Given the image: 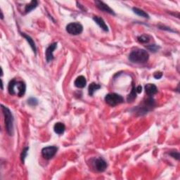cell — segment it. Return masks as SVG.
Wrapping results in <instances>:
<instances>
[{"label":"cell","instance_id":"cell-7","mask_svg":"<svg viewBox=\"0 0 180 180\" xmlns=\"http://www.w3.org/2000/svg\"><path fill=\"white\" fill-rule=\"evenodd\" d=\"M66 31L72 35H78L83 31V26L78 22L71 23L67 25Z\"/></svg>","mask_w":180,"mask_h":180},{"label":"cell","instance_id":"cell-16","mask_svg":"<svg viewBox=\"0 0 180 180\" xmlns=\"http://www.w3.org/2000/svg\"><path fill=\"white\" fill-rule=\"evenodd\" d=\"M37 5H38V2L36 0H33V1L30 2L28 4H27L25 7V13H30V11L35 9Z\"/></svg>","mask_w":180,"mask_h":180},{"label":"cell","instance_id":"cell-10","mask_svg":"<svg viewBox=\"0 0 180 180\" xmlns=\"http://www.w3.org/2000/svg\"><path fill=\"white\" fill-rule=\"evenodd\" d=\"M57 47V43L53 42L48 46L46 50V60L47 63H50L53 59V53Z\"/></svg>","mask_w":180,"mask_h":180},{"label":"cell","instance_id":"cell-6","mask_svg":"<svg viewBox=\"0 0 180 180\" xmlns=\"http://www.w3.org/2000/svg\"><path fill=\"white\" fill-rule=\"evenodd\" d=\"M91 165L93 169L97 172H104L107 167V163L102 158H93L91 160Z\"/></svg>","mask_w":180,"mask_h":180},{"label":"cell","instance_id":"cell-25","mask_svg":"<svg viewBox=\"0 0 180 180\" xmlns=\"http://www.w3.org/2000/svg\"><path fill=\"white\" fill-rule=\"evenodd\" d=\"M153 76H154V78H155L156 79H160L161 78H162V76H163V73L161 72H160V71H158V72H156L155 73H154V75H153Z\"/></svg>","mask_w":180,"mask_h":180},{"label":"cell","instance_id":"cell-19","mask_svg":"<svg viewBox=\"0 0 180 180\" xmlns=\"http://www.w3.org/2000/svg\"><path fill=\"white\" fill-rule=\"evenodd\" d=\"M132 10L135 13H136V14H137L138 16H141V17L149 18V16L148 13H147L146 12H145V11L142 10V9H138L137 7H134L132 9Z\"/></svg>","mask_w":180,"mask_h":180},{"label":"cell","instance_id":"cell-12","mask_svg":"<svg viewBox=\"0 0 180 180\" xmlns=\"http://www.w3.org/2000/svg\"><path fill=\"white\" fill-rule=\"evenodd\" d=\"M145 92H146L147 95L151 97V96L156 94L158 92V88L153 84H147L145 85Z\"/></svg>","mask_w":180,"mask_h":180},{"label":"cell","instance_id":"cell-15","mask_svg":"<svg viewBox=\"0 0 180 180\" xmlns=\"http://www.w3.org/2000/svg\"><path fill=\"white\" fill-rule=\"evenodd\" d=\"M65 125L62 123H56L54 126H53V130H54L55 133H57V134H64L65 132Z\"/></svg>","mask_w":180,"mask_h":180},{"label":"cell","instance_id":"cell-5","mask_svg":"<svg viewBox=\"0 0 180 180\" xmlns=\"http://www.w3.org/2000/svg\"><path fill=\"white\" fill-rule=\"evenodd\" d=\"M105 101L111 106H116L117 105L122 104L124 99L122 96L116 94V93H111L108 94L105 97Z\"/></svg>","mask_w":180,"mask_h":180},{"label":"cell","instance_id":"cell-27","mask_svg":"<svg viewBox=\"0 0 180 180\" xmlns=\"http://www.w3.org/2000/svg\"><path fill=\"white\" fill-rule=\"evenodd\" d=\"M2 90H3V81L2 79Z\"/></svg>","mask_w":180,"mask_h":180},{"label":"cell","instance_id":"cell-22","mask_svg":"<svg viewBox=\"0 0 180 180\" xmlns=\"http://www.w3.org/2000/svg\"><path fill=\"white\" fill-rule=\"evenodd\" d=\"M146 47L148 49L149 51H151V52H157V51L160 50V47L158 45H156V44H151V45L146 46Z\"/></svg>","mask_w":180,"mask_h":180},{"label":"cell","instance_id":"cell-21","mask_svg":"<svg viewBox=\"0 0 180 180\" xmlns=\"http://www.w3.org/2000/svg\"><path fill=\"white\" fill-rule=\"evenodd\" d=\"M137 39L141 43H148L150 41V37L149 35H141L137 37Z\"/></svg>","mask_w":180,"mask_h":180},{"label":"cell","instance_id":"cell-8","mask_svg":"<svg viewBox=\"0 0 180 180\" xmlns=\"http://www.w3.org/2000/svg\"><path fill=\"white\" fill-rule=\"evenodd\" d=\"M58 151V148L57 146H51L44 147L42 150V155L43 158H45L46 160H50L52 158L53 156L56 155L57 152Z\"/></svg>","mask_w":180,"mask_h":180},{"label":"cell","instance_id":"cell-24","mask_svg":"<svg viewBox=\"0 0 180 180\" xmlns=\"http://www.w3.org/2000/svg\"><path fill=\"white\" fill-rule=\"evenodd\" d=\"M169 154H170V156H171L172 158H175L176 160H179V152L172 151V152H170Z\"/></svg>","mask_w":180,"mask_h":180},{"label":"cell","instance_id":"cell-1","mask_svg":"<svg viewBox=\"0 0 180 180\" xmlns=\"http://www.w3.org/2000/svg\"><path fill=\"white\" fill-rule=\"evenodd\" d=\"M8 90L11 95H17L21 97L25 94L26 85L23 81H16V79H12L9 84Z\"/></svg>","mask_w":180,"mask_h":180},{"label":"cell","instance_id":"cell-23","mask_svg":"<svg viewBox=\"0 0 180 180\" xmlns=\"http://www.w3.org/2000/svg\"><path fill=\"white\" fill-rule=\"evenodd\" d=\"M28 104L31 106H35L38 104V101H37V99H35V98L32 97L28 100Z\"/></svg>","mask_w":180,"mask_h":180},{"label":"cell","instance_id":"cell-2","mask_svg":"<svg viewBox=\"0 0 180 180\" xmlns=\"http://www.w3.org/2000/svg\"><path fill=\"white\" fill-rule=\"evenodd\" d=\"M149 58L148 51L141 49L133 50L129 55V60L134 64H144L148 61Z\"/></svg>","mask_w":180,"mask_h":180},{"label":"cell","instance_id":"cell-13","mask_svg":"<svg viewBox=\"0 0 180 180\" xmlns=\"http://www.w3.org/2000/svg\"><path fill=\"white\" fill-rule=\"evenodd\" d=\"M75 86L78 88H84L86 86V80L85 77L83 75H80L75 80Z\"/></svg>","mask_w":180,"mask_h":180},{"label":"cell","instance_id":"cell-4","mask_svg":"<svg viewBox=\"0 0 180 180\" xmlns=\"http://www.w3.org/2000/svg\"><path fill=\"white\" fill-rule=\"evenodd\" d=\"M155 107V101L152 97H149L148 99L144 101L140 106H137V108L134 109L136 113L139 115H144L148 113L149 111L153 110V108Z\"/></svg>","mask_w":180,"mask_h":180},{"label":"cell","instance_id":"cell-18","mask_svg":"<svg viewBox=\"0 0 180 180\" xmlns=\"http://www.w3.org/2000/svg\"><path fill=\"white\" fill-rule=\"evenodd\" d=\"M137 97V92H136V88L135 86L133 85L132 86V91H131L130 94L127 96V101L128 102H132L134 100L136 99Z\"/></svg>","mask_w":180,"mask_h":180},{"label":"cell","instance_id":"cell-11","mask_svg":"<svg viewBox=\"0 0 180 180\" xmlns=\"http://www.w3.org/2000/svg\"><path fill=\"white\" fill-rule=\"evenodd\" d=\"M93 20H94V22L97 23V24L99 25V26L105 32L108 31V25H106V23H105V21L102 18L100 17V16H94V17H93Z\"/></svg>","mask_w":180,"mask_h":180},{"label":"cell","instance_id":"cell-14","mask_svg":"<svg viewBox=\"0 0 180 180\" xmlns=\"http://www.w3.org/2000/svg\"><path fill=\"white\" fill-rule=\"evenodd\" d=\"M20 35L24 37V38L26 39V41L28 42L29 43L30 47L32 48V51H33V52L35 53H36V51H37V48H36V45H35V42L33 39H32L31 37H30L28 35H26L24 32H20Z\"/></svg>","mask_w":180,"mask_h":180},{"label":"cell","instance_id":"cell-9","mask_svg":"<svg viewBox=\"0 0 180 180\" xmlns=\"http://www.w3.org/2000/svg\"><path fill=\"white\" fill-rule=\"evenodd\" d=\"M95 4L98 9H100V10L102 11H104V12H106L109 13V14H111L113 16L116 15V13L115 12H114L113 9H112L111 7H109V6L107 5V4H105L104 2L97 0V1L95 2Z\"/></svg>","mask_w":180,"mask_h":180},{"label":"cell","instance_id":"cell-20","mask_svg":"<svg viewBox=\"0 0 180 180\" xmlns=\"http://www.w3.org/2000/svg\"><path fill=\"white\" fill-rule=\"evenodd\" d=\"M28 150H29V147H25L21 152V154H20V160H21V162L23 164L25 163V159L28 155Z\"/></svg>","mask_w":180,"mask_h":180},{"label":"cell","instance_id":"cell-17","mask_svg":"<svg viewBox=\"0 0 180 180\" xmlns=\"http://www.w3.org/2000/svg\"><path fill=\"white\" fill-rule=\"evenodd\" d=\"M100 88H101V86L98 85V84L95 83H91L90 86H89V94L90 96H93L96 91L99 90Z\"/></svg>","mask_w":180,"mask_h":180},{"label":"cell","instance_id":"cell-3","mask_svg":"<svg viewBox=\"0 0 180 180\" xmlns=\"http://www.w3.org/2000/svg\"><path fill=\"white\" fill-rule=\"evenodd\" d=\"M2 110L4 116V122H5V127L8 134L10 136L13 134V116L10 110L7 107L2 105Z\"/></svg>","mask_w":180,"mask_h":180},{"label":"cell","instance_id":"cell-26","mask_svg":"<svg viewBox=\"0 0 180 180\" xmlns=\"http://www.w3.org/2000/svg\"><path fill=\"white\" fill-rule=\"evenodd\" d=\"M136 92H137V93H141L142 92V87H141V85L138 86L136 88Z\"/></svg>","mask_w":180,"mask_h":180}]
</instances>
